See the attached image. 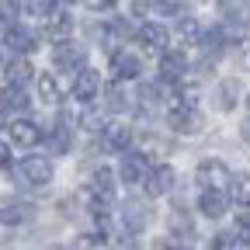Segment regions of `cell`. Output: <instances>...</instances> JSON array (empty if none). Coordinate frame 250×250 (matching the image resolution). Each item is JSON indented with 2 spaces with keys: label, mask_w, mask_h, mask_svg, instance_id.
Segmentation results:
<instances>
[{
  "label": "cell",
  "mask_w": 250,
  "mask_h": 250,
  "mask_svg": "<svg viewBox=\"0 0 250 250\" xmlns=\"http://www.w3.org/2000/svg\"><path fill=\"white\" fill-rule=\"evenodd\" d=\"M195 181L205 188V191H226V184H233L229 167L223 160H202L195 167Z\"/></svg>",
  "instance_id": "6da1fadb"
},
{
  "label": "cell",
  "mask_w": 250,
  "mask_h": 250,
  "mask_svg": "<svg viewBox=\"0 0 250 250\" xmlns=\"http://www.w3.org/2000/svg\"><path fill=\"white\" fill-rule=\"evenodd\" d=\"M167 122H170V129H174V132H188V136L202 132V115H198V108L181 104V101H174V104H170Z\"/></svg>",
  "instance_id": "7a4b0ae2"
},
{
  "label": "cell",
  "mask_w": 250,
  "mask_h": 250,
  "mask_svg": "<svg viewBox=\"0 0 250 250\" xmlns=\"http://www.w3.org/2000/svg\"><path fill=\"white\" fill-rule=\"evenodd\" d=\"M18 177L24 184H49L52 181V164L45 160V156H24V160L18 164Z\"/></svg>",
  "instance_id": "3957f363"
},
{
  "label": "cell",
  "mask_w": 250,
  "mask_h": 250,
  "mask_svg": "<svg viewBox=\"0 0 250 250\" xmlns=\"http://www.w3.org/2000/svg\"><path fill=\"white\" fill-rule=\"evenodd\" d=\"M167 42H170V31H167L164 24L146 21V24L139 28V45H143L146 52H160V56H167V52H170Z\"/></svg>",
  "instance_id": "277c9868"
},
{
  "label": "cell",
  "mask_w": 250,
  "mask_h": 250,
  "mask_svg": "<svg viewBox=\"0 0 250 250\" xmlns=\"http://www.w3.org/2000/svg\"><path fill=\"white\" fill-rule=\"evenodd\" d=\"M52 59H56V66H59L62 73H80V70H87V66H83V45H77V42H59L56 52H52Z\"/></svg>",
  "instance_id": "5b68a950"
},
{
  "label": "cell",
  "mask_w": 250,
  "mask_h": 250,
  "mask_svg": "<svg viewBox=\"0 0 250 250\" xmlns=\"http://www.w3.org/2000/svg\"><path fill=\"white\" fill-rule=\"evenodd\" d=\"M118 174H122L125 184H143V181H149L153 170H149V164H146V153H125Z\"/></svg>",
  "instance_id": "8992f818"
},
{
  "label": "cell",
  "mask_w": 250,
  "mask_h": 250,
  "mask_svg": "<svg viewBox=\"0 0 250 250\" xmlns=\"http://www.w3.org/2000/svg\"><path fill=\"white\" fill-rule=\"evenodd\" d=\"M7 139L18 143V146H39L42 143V129L35 122H28V118H14L7 125Z\"/></svg>",
  "instance_id": "52a82bcc"
},
{
  "label": "cell",
  "mask_w": 250,
  "mask_h": 250,
  "mask_svg": "<svg viewBox=\"0 0 250 250\" xmlns=\"http://www.w3.org/2000/svg\"><path fill=\"white\" fill-rule=\"evenodd\" d=\"M101 136H104V149H115V153H129L132 129H129L125 122H108L104 129H101Z\"/></svg>",
  "instance_id": "ba28073f"
},
{
  "label": "cell",
  "mask_w": 250,
  "mask_h": 250,
  "mask_svg": "<svg viewBox=\"0 0 250 250\" xmlns=\"http://www.w3.org/2000/svg\"><path fill=\"white\" fill-rule=\"evenodd\" d=\"M101 94V73H94V70H80L77 77H73V98L77 101H94Z\"/></svg>",
  "instance_id": "9c48e42d"
},
{
  "label": "cell",
  "mask_w": 250,
  "mask_h": 250,
  "mask_svg": "<svg viewBox=\"0 0 250 250\" xmlns=\"http://www.w3.org/2000/svg\"><path fill=\"white\" fill-rule=\"evenodd\" d=\"M174 181H177L174 167H167V164L153 167V174H149V181H146V195H153V198H164V195H170Z\"/></svg>",
  "instance_id": "30bf717a"
},
{
  "label": "cell",
  "mask_w": 250,
  "mask_h": 250,
  "mask_svg": "<svg viewBox=\"0 0 250 250\" xmlns=\"http://www.w3.org/2000/svg\"><path fill=\"white\" fill-rule=\"evenodd\" d=\"M111 73H115V80H136L143 73V62L132 52H115L111 56Z\"/></svg>",
  "instance_id": "8fae6325"
},
{
  "label": "cell",
  "mask_w": 250,
  "mask_h": 250,
  "mask_svg": "<svg viewBox=\"0 0 250 250\" xmlns=\"http://www.w3.org/2000/svg\"><path fill=\"white\" fill-rule=\"evenodd\" d=\"M70 31H73V18L66 14V11H59V14H52L49 21H45V35L59 45V42H70Z\"/></svg>",
  "instance_id": "7c38bea8"
},
{
  "label": "cell",
  "mask_w": 250,
  "mask_h": 250,
  "mask_svg": "<svg viewBox=\"0 0 250 250\" xmlns=\"http://www.w3.org/2000/svg\"><path fill=\"white\" fill-rule=\"evenodd\" d=\"M226 205H229V195H226V191H202V198H198V208H202V215H208V219L226 215Z\"/></svg>",
  "instance_id": "4fadbf2b"
},
{
  "label": "cell",
  "mask_w": 250,
  "mask_h": 250,
  "mask_svg": "<svg viewBox=\"0 0 250 250\" xmlns=\"http://www.w3.org/2000/svg\"><path fill=\"white\" fill-rule=\"evenodd\" d=\"M188 73V56L184 52H167L160 56V77L164 80H181Z\"/></svg>",
  "instance_id": "5bb4252c"
},
{
  "label": "cell",
  "mask_w": 250,
  "mask_h": 250,
  "mask_svg": "<svg viewBox=\"0 0 250 250\" xmlns=\"http://www.w3.org/2000/svg\"><path fill=\"white\" fill-rule=\"evenodd\" d=\"M4 45H7L11 52H28V49H35V35H31L28 28L7 24V31H4Z\"/></svg>",
  "instance_id": "9a60e30c"
},
{
  "label": "cell",
  "mask_w": 250,
  "mask_h": 250,
  "mask_svg": "<svg viewBox=\"0 0 250 250\" xmlns=\"http://www.w3.org/2000/svg\"><path fill=\"white\" fill-rule=\"evenodd\" d=\"M31 219H35V208H31V205H24V202H7L4 205V226H21V223H31Z\"/></svg>",
  "instance_id": "2e32d148"
},
{
  "label": "cell",
  "mask_w": 250,
  "mask_h": 250,
  "mask_svg": "<svg viewBox=\"0 0 250 250\" xmlns=\"http://www.w3.org/2000/svg\"><path fill=\"white\" fill-rule=\"evenodd\" d=\"M4 73H7V77H4V80H7V87H21V83H28L31 66H28V59H21V56H18V59H11V62H7V70H4Z\"/></svg>",
  "instance_id": "e0dca14e"
},
{
  "label": "cell",
  "mask_w": 250,
  "mask_h": 250,
  "mask_svg": "<svg viewBox=\"0 0 250 250\" xmlns=\"http://www.w3.org/2000/svg\"><path fill=\"white\" fill-rule=\"evenodd\" d=\"M177 35L184 39V45H198V39H202V24H198L195 18H181V21H177Z\"/></svg>",
  "instance_id": "ac0fdd59"
},
{
  "label": "cell",
  "mask_w": 250,
  "mask_h": 250,
  "mask_svg": "<svg viewBox=\"0 0 250 250\" xmlns=\"http://www.w3.org/2000/svg\"><path fill=\"white\" fill-rule=\"evenodd\" d=\"M39 98H42L45 104H59V83H56L52 73H42V77H39Z\"/></svg>",
  "instance_id": "d6986e66"
},
{
  "label": "cell",
  "mask_w": 250,
  "mask_h": 250,
  "mask_svg": "<svg viewBox=\"0 0 250 250\" xmlns=\"http://www.w3.org/2000/svg\"><path fill=\"white\" fill-rule=\"evenodd\" d=\"M233 202L250 208V174H236L233 177Z\"/></svg>",
  "instance_id": "ffe728a7"
},
{
  "label": "cell",
  "mask_w": 250,
  "mask_h": 250,
  "mask_svg": "<svg viewBox=\"0 0 250 250\" xmlns=\"http://www.w3.org/2000/svg\"><path fill=\"white\" fill-rule=\"evenodd\" d=\"M122 223H125V229H129V233H139V229H143V223H146V215H143V208H139V205H129V208L122 212Z\"/></svg>",
  "instance_id": "44dd1931"
},
{
  "label": "cell",
  "mask_w": 250,
  "mask_h": 250,
  "mask_svg": "<svg viewBox=\"0 0 250 250\" xmlns=\"http://www.w3.org/2000/svg\"><path fill=\"white\" fill-rule=\"evenodd\" d=\"M21 111V108H28V98H24V90L21 87H7L4 90V111Z\"/></svg>",
  "instance_id": "7402d4cb"
},
{
  "label": "cell",
  "mask_w": 250,
  "mask_h": 250,
  "mask_svg": "<svg viewBox=\"0 0 250 250\" xmlns=\"http://www.w3.org/2000/svg\"><path fill=\"white\" fill-rule=\"evenodd\" d=\"M208 250H240V240H233L229 233H219L208 240Z\"/></svg>",
  "instance_id": "603a6c76"
},
{
  "label": "cell",
  "mask_w": 250,
  "mask_h": 250,
  "mask_svg": "<svg viewBox=\"0 0 250 250\" xmlns=\"http://www.w3.org/2000/svg\"><path fill=\"white\" fill-rule=\"evenodd\" d=\"M236 240H240V247H250V215L247 212L236 219Z\"/></svg>",
  "instance_id": "cb8c5ba5"
},
{
  "label": "cell",
  "mask_w": 250,
  "mask_h": 250,
  "mask_svg": "<svg viewBox=\"0 0 250 250\" xmlns=\"http://www.w3.org/2000/svg\"><path fill=\"white\" fill-rule=\"evenodd\" d=\"M219 94H223V108H226V111H229V108H236V80H226Z\"/></svg>",
  "instance_id": "d4e9b609"
},
{
  "label": "cell",
  "mask_w": 250,
  "mask_h": 250,
  "mask_svg": "<svg viewBox=\"0 0 250 250\" xmlns=\"http://www.w3.org/2000/svg\"><path fill=\"white\" fill-rule=\"evenodd\" d=\"M170 226H174V233H191V219L181 215V212H174L170 215Z\"/></svg>",
  "instance_id": "484cf974"
},
{
  "label": "cell",
  "mask_w": 250,
  "mask_h": 250,
  "mask_svg": "<svg viewBox=\"0 0 250 250\" xmlns=\"http://www.w3.org/2000/svg\"><path fill=\"white\" fill-rule=\"evenodd\" d=\"M111 108L118 111V108H125V101H122V90L118 87H111Z\"/></svg>",
  "instance_id": "4316f807"
},
{
  "label": "cell",
  "mask_w": 250,
  "mask_h": 250,
  "mask_svg": "<svg viewBox=\"0 0 250 250\" xmlns=\"http://www.w3.org/2000/svg\"><path fill=\"white\" fill-rule=\"evenodd\" d=\"M156 7H164V11H177V7H181V0H156Z\"/></svg>",
  "instance_id": "83f0119b"
},
{
  "label": "cell",
  "mask_w": 250,
  "mask_h": 250,
  "mask_svg": "<svg viewBox=\"0 0 250 250\" xmlns=\"http://www.w3.org/2000/svg\"><path fill=\"white\" fill-rule=\"evenodd\" d=\"M87 7H94V11H101V7H111V0H87Z\"/></svg>",
  "instance_id": "f1b7e54d"
},
{
  "label": "cell",
  "mask_w": 250,
  "mask_h": 250,
  "mask_svg": "<svg viewBox=\"0 0 250 250\" xmlns=\"http://www.w3.org/2000/svg\"><path fill=\"white\" fill-rule=\"evenodd\" d=\"M240 136L250 143V118H243V125H240Z\"/></svg>",
  "instance_id": "f546056e"
},
{
  "label": "cell",
  "mask_w": 250,
  "mask_h": 250,
  "mask_svg": "<svg viewBox=\"0 0 250 250\" xmlns=\"http://www.w3.org/2000/svg\"><path fill=\"white\" fill-rule=\"evenodd\" d=\"M167 250H191V247H167Z\"/></svg>",
  "instance_id": "4dcf8cb0"
},
{
  "label": "cell",
  "mask_w": 250,
  "mask_h": 250,
  "mask_svg": "<svg viewBox=\"0 0 250 250\" xmlns=\"http://www.w3.org/2000/svg\"><path fill=\"white\" fill-rule=\"evenodd\" d=\"M247 104H250V94H247Z\"/></svg>",
  "instance_id": "1f68e13d"
},
{
  "label": "cell",
  "mask_w": 250,
  "mask_h": 250,
  "mask_svg": "<svg viewBox=\"0 0 250 250\" xmlns=\"http://www.w3.org/2000/svg\"><path fill=\"white\" fill-rule=\"evenodd\" d=\"M111 4H115V0H111Z\"/></svg>",
  "instance_id": "d6a6232c"
}]
</instances>
